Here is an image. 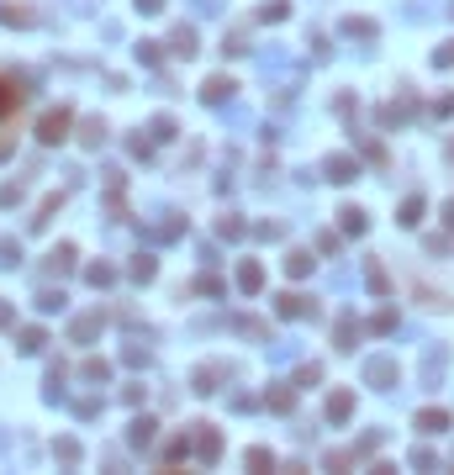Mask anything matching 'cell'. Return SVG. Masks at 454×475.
<instances>
[{
	"mask_svg": "<svg viewBox=\"0 0 454 475\" xmlns=\"http://www.w3.org/2000/svg\"><path fill=\"white\" fill-rule=\"evenodd\" d=\"M227 370L222 364H201V370H196V391H201V396H211V391H217V380H222Z\"/></svg>",
	"mask_w": 454,
	"mask_h": 475,
	"instance_id": "obj_13",
	"label": "cell"
},
{
	"mask_svg": "<svg viewBox=\"0 0 454 475\" xmlns=\"http://www.w3.org/2000/svg\"><path fill=\"white\" fill-rule=\"evenodd\" d=\"M64 306V291H43L37 296V311H59Z\"/></svg>",
	"mask_w": 454,
	"mask_h": 475,
	"instance_id": "obj_36",
	"label": "cell"
},
{
	"mask_svg": "<svg viewBox=\"0 0 454 475\" xmlns=\"http://www.w3.org/2000/svg\"><path fill=\"white\" fill-rule=\"evenodd\" d=\"M122 359H127V364H148V349H138V344H127V349H122Z\"/></svg>",
	"mask_w": 454,
	"mask_h": 475,
	"instance_id": "obj_40",
	"label": "cell"
},
{
	"mask_svg": "<svg viewBox=\"0 0 454 475\" xmlns=\"http://www.w3.org/2000/svg\"><path fill=\"white\" fill-rule=\"evenodd\" d=\"M275 306H280V317H312V311H317V306H312V301H306V296H301V291H286V296H280V301H275Z\"/></svg>",
	"mask_w": 454,
	"mask_h": 475,
	"instance_id": "obj_8",
	"label": "cell"
},
{
	"mask_svg": "<svg viewBox=\"0 0 454 475\" xmlns=\"http://www.w3.org/2000/svg\"><path fill=\"white\" fill-rule=\"evenodd\" d=\"M21 85H11V79H0V116H11V111H16V106H21Z\"/></svg>",
	"mask_w": 454,
	"mask_h": 475,
	"instance_id": "obj_15",
	"label": "cell"
},
{
	"mask_svg": "<svg viewBox=\"0 0 454 475\" xmlns=\"http://www.w3.org/2000/svg\"><path fill=\"white\" fill-rule=\"evenodd\" d=\"M248 470H275V454L270 449H248Z\"/></svg>",
	"mask_w": 454,
	"mask_h": 475,
	"instance_id": "obj_34",
	"label": "cell"
},
{
	"mask_svg": "<svg viewBox=\"0 0 454 475\" xmlns=\"http://www.w3.org/2000/svg\"><path fill=\"white\" fill-rule=\"evenodd\" d=\"M286 16H291L286 0H270V6H259V21H286Z\"/></svg>",
	"mask_w": 454,
	"mask_h": 475,
	"instance_id": "obj_26",
	"label": "cell"
},
{
	"mask_svg": "<svg viewBox=\"0 0 454 475\" xmlns=\"http://www.w3.org/2000/svg\"><path fill=\"white\" fill-rule=\"evenodd\" d=\"M69 111H64V106H59V111H43V121H37V143H64V138H69Z\"/></svg>",
	"mask_w": 454,
	"mask_h": 475,
	"instance_id": "obj_2",
	"label": "cell"
},
{
	"mask_svg": "<svg viewBox=\"0 0 454 475\" xmlns=\"http://www.w3.org/2000/svg\"><path fill=\"white\" fill-rule=\"evenodd\" d=\"M85 280H90V285H111V280H116V269H111V264H90V269H85Z\"/></svg>",
	"mask_w": 454,
	"mask_h": 475,
	"instance_id": "obj_30",
	"label": "cell"
},
{
	"mask_svg": "<svg viewBox=\"0 0 454 475\" xmlns=\"http://www.w3.org/2000/svg\"><path fill=\"white\" fill-rule=\"evenodd\" d=\"M43 344H48V333H43V328H21V354H37Z\"/></svg>",
	"mask_w": 454,
	"mask_h": 475,
	"instance_id": "obj_25",
	"label": "cell"
},
{
	"mask_svg": "<svg viewBox=\"0 0 454 475\" xmlns=\"http://www.w3.org/2000/svg\"><path fill=\"white\" fill-rule=\"evenodd\" d=\"M338 222H343V233H354V238H359V233H365V227H370V222H365V211H359V206H343V211H338Z\"/></svg>",
	"mask_w": 454,
	"mask_h": 475,
	"instance_id": "obj_17",
	"label": "cell"
},
{
	"mask_svg": "<svg viewBox=\"0 0 454 475\" xmlns=\"http://www.w3.org/2000/svg\"><path fill=\"white\" fill-rule=\"evenodd\" d=\"M323 174L333 185H349L354 174H359V159H349V154H333V159H323Z\"/></svg>",
	"mask_w": 454,
	"mask_h": 475,
	"instance_id": "obj_4",
	"label": "cell"
},
{
	"mask_svg": "<svg viewBox=\"0 0 454 475\" xmlns=\"http://www.w3.org/2000/svg\"><path fill=\"white\" fill-rule=\"evenodd\" d=\"M101 328H106V317H101V311H90V317H79L74 328H69V338H74V344H90Z\"/></svg>",
	"mask_w": 454,
	"mask_h": 475,
	"instance_id": "obj_9",
	"label": "cell"
},
{
	"mask_svg": "<svg viewBox=\"0 0 454 475\" xmlns=\"http://www.w3.org/2000/svg\"><path fill=\"white\" fill-rule=\"evenodd\" d=\"M317 380H323V370H317V364H301V370H296V386H317Z\"/></svg>",
	"mask_w": 454,
	"mask_h": 475,
	"instance_id": "obj_38",
	"label": "cell"
},
{
	"mask_svg": "<svg viewBox=\"0 0 454 475\" xmlns=\"http://www.w3.org/2000/svg\"><path fill=\"white\" fill-rule=\"evenodd\" d=\"M233 90H238V85H233L227 74H211L206 85H201V101H206V106H222V101H233Z\"/></svg>",
	"mask_w": 454,
	"mask_h": 475,
	"instance_id": "obj_5",
	"label": "cell"
},
{
	"mask_svg": "<svg viewBox=\"0 0 454 475\" xmlns=\"http://www.w3.org/2000/svg\"><path fill=\"white\" fill-rule=\"evenodd\" d=\"M79 375H85V380H106V375H111V364H106V359H85V364H79Z\"/></svg>",
	"mask_w": 454,
	"mask_h": 475,
	"instance_id": "obj_28",
	"label": "cell"
},
{
	"mask_svg": "<svg viewBox=\"0 0 454 475\" xmlns=\"http://www.w3.org/2000/svg\"><path fill=\"white\" fill-rule=\"evenodd\" d=\"M222 6H227V0H196V11H201V16H217Z\"/></svg>",
	"mask_w": 454,
	"mask_h": 475,
	"instance_id": "obj_41",
	"label": "cell"
},
{
	"mask_svg": "<svg viewBox=\"0 0 454 475\" xmlns=\"http://www.w3.org/2000/svg\"><path fill=\"white\" fill-rule=\"evenodd\" d=\"M79 143H85V148H101V143H106V121H101V116H85V127H79Z\"/></svg>",
	"mask_w": 454,
	"mask_h": 475,
	"instance_id": "obj_14",
	"label": "cell"
},
{
	"mask_svg": "<svg viewBox=\"0 0 454 475\" xmlns=\"http://www.w3.org/2000/svg\"><path fill=\"white\" fill-rule=\"evenodd\" d=\"M365 280H370V291H375V296H385V291H391V280H385V269H380L375 259L365 264Z\"/></svg>",
	"mask_w": 454,
	"mask_h": 475,
	"instance_id": "obj_23",
	"label": "cell"
},
{
	"mask_svg": "<svg viewBox=\"0 0 454 475\" xmlns=\"http://www.w3.org/2000/svg\"><path fill=\"white\" fill-rule=\"evenodd\" d=\"M233 328H238V333H248V338H270V328H264V322H253V317H238Z\"/></svg>",
	"mask_w": 454,
	"mask_h": 475,
	"instance_id": "obj_33",
	"label": "cell"
},
{
	"mask_svg": "<svg viewBox=\"0 0 454 475\" xmlns=\"http://www.w3.org/2000/svg\"><path fill=\"white\" fill-rule=\"evenodd\" d=\"M53 454H59L64 465H74V459H79V444H74V439H59V444H53Z\"/></svg>",
	"mask_w": 454,
	"mask_h": 475,
	"instance_id": "obj_32",
	"label": "cell"
},
{
	"mask_svg": "<svg viewBox=\"0 0 454 475\" xmlns=\"http://www.w3.org/2000/svg\"><path fill=\"white\" fill-rule=\"evenodd\" d=\"M286 269H291L296 280H301V275H312V254H306V249H291V254H286Z\"/></svg>",
	"mask_w": 454,
	"mask_h": 475,
	"instance_id": "obj_18",
	"label": "cell"
},
{
	"mask_svg": "<svg viewBox=\"0 0 454 475\" xmlns=\"http://www.w3.org/2000/svg\"><path fill=\"white\" fill-rule=\"evenodd\" d=\"M354 417V391H333L328 396V423H349Z\"/></svg>",
	"mask_w": 454,
	"mask_h": 475,
	"instance_id": "obj_7",
	"label": "cell"
},
{
	"mask_svg": "<svg viewBox=\"0 0 454 475\" xmlns=\"http://www.w3.org/2000/svg\"><path fill=\"white\" fill-rule=\"evenodd\" d=\"M153 138H158V143L175 138V116H153Z\"/></svg>",
	"mask_w": 454,
	"mask_h": 475,
	"instance_id": "obj_35",
	"label": "cell"
},
{
	"mask_svg": "<svg viewBox=\"0 0 454 475\" xmlns=\"http://www.w3.org/2000/svg\"><path fill=\"white\" fill-rule=\"evenodd\" d=\"M169 43H175L180 59H191V53H196V32H191V26H175V37H169Z\"/></svg>",
	"mask_w": 454,
	"mask_h": 475,
	"instance_id": "obj_22",
	"label": "cell"
},
{
	"mask_svg": "<svg viewBox=\"0 0 454 475\" xmlns=\"http://www.w3.org/2000/svg\"><path fill=\"white\" fill-rule=\"evenodd\" d=\"M217 233H222V238H243V222H238V216H222Z\"/></svg>",
	"mask_w": 454,
	"mask_h": 475,
	"instance_id": "obj_37",
	"label": "cell"
},
{
	"mask_svg": "<svg viewBox=\"0 0 454 475\" xmlns=\"http://www.w3.org/2000/svg\"><path fill=\"white\" fill-rule=\"evenodd\" d=\"M343 32H349V37H365V43H370V37H375L380 26L370 21V16H349V21H343Z\"/></svg>",
	"mask_w": 454,
	"mask_h": 475,
	"instance_id": "obj_20",
	"label": "cell"
},
{
	"mask_svg": "<svg viewBox=\"0 0 454 475\" xmlns=\"http://www.w3.org/2000/svg\"><path fill=\"white\" fill-rule=\"evenodd\" d=\"M449 159H454V143H449Z\"/></svg>",
	"mask_w": 454,
	"mask_h": 475,
	"instance_id": "obj_45",
	"label": "cell"
},
{
	"mask_svg": "<svg viewBox=\"0 0 454 475\" xmlns=\"http://www.w3.org/2000/svg\"><path fill=\"white\" fill-rule=\"evenodd\" d=\"M418 433H428V439H433V433H449V412H444V406H423V412H418Z\"/></svg>",
	"mask_w": 454,
	"mask_h": 475,
	"instance_id": "obj_6",
	"label": "cell"
},
{
	"mask_svg": "<svg viewBox=\"0 0 454 475\" xmlns=\"http://www.w3.org/2000/svg\"><path fill=\"white\" fill-rule=\"evenodd\" d=\"M396 222H402V227H418V222H423V196H407V201H402V216H396Z\"/></svg>",
	"mask_w": 454,
	"mask_h": 475,
	"instance_id": "obj_21",
	"label": "cell"
},
{
	"mask_svg": "<svg viewBox=\"0 0 454 475\" xmlns=\"http://www.w3.org/2000/svg\"><path fill=\"white\" fill-rule=\"evenodd\" d=\"M185 454H191V439H175V444L164 449V470H169V465H180Z\"/></svg>",
	"mask_w": 454,
	"mask_h": 475,
	"instance_id": "obj_29",
	"label": "cell"
},
{
	"mask_svg": "<svg viewBox=\"0 0 454 475\" xmlns=\"http://www.w3.org/2000/svg\"><path fill=\"white\" fill-rule=\"evenodd\" d=\"M196 459H201V465H217V454H222V433L217 428H206V423H196Z\"/></svg>",
	"mask_w": 454,
	"mask_h": 475,
	"instance_id": "obj_3",
	"label": "cell"
},
{
	"mask_svg": "<svg viewBox=\"0 0 454 475\" xmlns=\"http://www.w3.org/2000/svg\"><path fill=\"white\" fill-rule=\"evenodd\" d=\"M444 364H449V354H444V349H428V359H423V375H428V380H438V375H444Z\"/></svg>",
	"mask_w": 454,
	"mask_h": 475,
	"instance_id": "obj_24",
	"label": "cell"
},
{
	"mask_svg": "<svg viewBox=\"0 0 454 475\" xmlns=\"http://www.w3.org/2000/svg\"><path fill=\"white\" fill-rule=\"evenodd\" d=\"M0 21H6V26H32L37 11H32V6H11V0H0Z\"/></svg>",
	"mask_w": 454,
	"mask_h": 475,
	"instance_id": "obj_10",
	"label": "cell"
},
{
	"mask_svg": "<svg viewBox=\"0 0 454 475\" xmlns=\"http://www.w3.org/2000/svg\"><path fill=\"white\" fill-rule=\"evenodd\" d=\"M153 417H138V423H132V433H127V444H132V449H148V444H153Z\"/></svg>",
	"mask_w": 454,
	"mask_h": 475,
	"instance_id": "obj_12",
	"label": "cell"
},
{
	"mask_svg": "<svg viewBox=\"0 0 454 475\" xmlns=\"http://www.w3.org/2000/svg\"><path fill=\"white\" fill-rule=\"evenodd\" d=\"M259 285H264V269H259V264L248 259L243 269H238V291H248V296H253V291H259Z\"/></svg>",
	"mask_w": 454,
	"mask_h": 475,
	"instance_id": "obj_16",
	"label": "cell"
},
{
	"mask_svg": "<svg viewBox=\"0 0 454 475\" xmlns=\"http://www.w3.org/2000/svg\"><path fill=\"white\" fill-rule=\"evenodd\" d=\"M444 222H449V233H454V201H449V206H444Z\"/></svg>",
	"mask_w": 454,
	"mask_h": 475,
	"instance_id": "obj_44",
	"label": "cell"
},
{
	"mask_svg": "<svg viewBox=\"0 0 454 475\" xmlns=\"http://www.w3.org/2000/svg\"><path fill=\"white\" fill-rule=\"evenodd\" d=\"M153 275H158V264L148 254H138V259H132V280H153Z\"/></svg>",
	"mask_w": 454,
	"mask_h": 475,
	"instance_id": "obj_27",
	"label": "cell"
},
{
	"mask_svg": "<svg viewBox=\"0 0 454 475\" xmlns=\"http://www.w3.org/2000/svg\"><path fill=\"white\" fill-rule=\"evenodd\" d=\"M433 64H438V69H454V43H444V48H433Z\"/></svg>",
	"mask_w": 454,
	"mask_h": 475,
	"instance_id": "obj_39",
	"label": "cell"
},
{
	"mask_svg": "<svg viewBox=\"0 0 454 475\" xmlns=\"http://www.w3.org/2000/svg\"><path fill=\"white\" fill-rule=\"evenodd\" d=\"M354 338H359V322H349V317H343L338 328H333V349H354Z\"/></svg>",
	"mask_w": 454,
	"mask_h": 475,
	"instance_id": "obj_19",
	"label": "cell"
},
{
	"mask_svg": "<svg viewBox=\"0 0 454 475\" xmlns=\"http://www.w3.org/2000/svg\"><path fill=\"white\" fill-rule=\"evenodd\" d=\"M138 11H148V16H153V11H164V0H138Z\"/></svg>",
	"mask_w": 454,
	"mask_h": 475,
	"instance_id": "obj_43",
	"label": "cell"
},
{
	"mask_svg": "<svg viewBox=\"0 0 454 475\" xmlns=\"http://www.w3.org/2000/svg\"><path fill=\"white\" fill-rule=\"evenodd\" d=\"M11 148H16V138H11V132H0V159H11Z\"/></svg>",
	"mask_w": 454,
	"mask_h": 475,
	"instance_id": "obj_42",
	"label": "cell"
},
{
	"mask_svg": "<svg viewBox=\"0 0 454 475\" xmlns=\"http://www.w3.org/2000/svg\"><path fill=\"white\" fill-rule=\"evenodd\" d=\"M69 269H74V243H59L48 254V275H69Z\"/></svg>",
	"mask_w": 454,
	"mask_h": 475,
	"instance_id": "obj_11",
	"label": "cell"
},
{
	"mask_svg": "<svg viewBox=\"0 0 454 475\" xmlns=\"http://www.w3.org/2000/svg\"><path fill=\"white\" fill-rule=\"evenodd\" d=\"M365 386H375V391H396V386H402V364H396L391 354L365 359Z\"/></svg>",
	"mask_w": 454,
	"mask_h": 475,
	"instance_id": "obj_1",
	"label": "cell"
},
{
	"mask_svg": "<svg viewBox=\"0 0 454 475\" xmlns=\"http://www.w3.org/2000/svg\"><path fill=\"white\" fill-rule=\"evenodd\" d=\"M16 259H21V243H16V238H0V264L16 269Z\"/></svg>",
	"mask_w": 454,
	"mask_h": 475,
	"instance_id": "obj_31",
	"label": "cell"
}]
</instances>
